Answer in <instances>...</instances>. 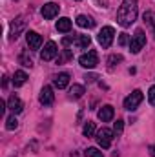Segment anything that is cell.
I'll list each match as a JSON object with an SVG mask.
<instances>
[{
  "instance_id": "6da1fadb",
  "label": "cell",
  "mask_w": 155,
  "mask_h": 157,
  "mask_svg": "<svg viewBox=\"0 0 155 157\" xmlns=\"http://www.w3.org/2000/svg\"><path fill=\"white\" fill-rule=\"evenodd\" d=\"M137 13H139V0H122L117 11V24L122 28H130L137 20Z\"/></svg>"
},
{
  "instance_id": "7a4b0ae2",
  "label": "cell",
  "mask_w": 155,
  "mask_h": 157,
  "mask_svg": "<svg viewBox=\"0 0 155 157\" xmlns=\"http://www.w3.org/2000/svg\"><path fill=\"white\" fill-rule=\"evenodd\" d=\"M142 99H144L142 91H141V90H135V91H131V93L124 99V108H126L128 112H135V110L139 108V104L142 102Z\"/></svg>"
},
{
  "instance_id": "3957f363",
  "label": "cell",
  "mask_w": 155,
  "mask_h": 157,
  "mask_svg": "<svg viewBox=\"0 0 155 157\" xmlns=\"http://www.w3.org/2000/svg\"><path fill=\"white\" fill-rule=\"evenodd\" d=\"M113 39H115V29H113L112 26H104V28L99 31V37H97L99 44H100L102 48H110L112 42H113Z\"/></svg>"
},
{
  "instance_id": "277c9868",
  "label": "cell",
  "mask_w": 155,
  "mask_h": 157,
  "mask_svg": "<svg viewBox=\"0 0 155 157\" xmlns=\"http://www.w3.org/2000/svg\"><path fill=\"white\" fill-rule=\"evenodd\" d=\"M78 64L82 66V68H86V70H93L97 64H99V55H97V51H88V53H84V55H80V59H78Z\"/></svg>"
},
{
  "instance_id": "5b68a950",
  "label": "cell",
  "mask_w": 155,
  "mask_h": 157,
  "mask_svg": "<svg viewBox=\"0 0 155 157\" xmlns=\"http://www.w3.org/2000/svg\"><path fill=\"white\" fill-rule=\"evenodd\" d=\"M144 44H146V35H144V31H142V29H137L135 35L130 40V49H131V53H139V51L144 48Z\"/></svg>"
},
{
  "instance_id": "8992f818",
  "label": "cell",
  "mask_w": 155,
  "mask_h": 157,
  "mask_svg": "<svg viewBox=\"0 0 155 157\" xmlns=\"http://www.w3.org/2000/svg\"><path fill=\"white\" fill-rule=\"evenodd\" d=\"M112 141H113V130H108V128H102L97 132V143L100 148H110L112 146Z\"/></svg>"
},
{
  "instance_id": "52a82bcc",
  "label": "cell",
  "mask_w": 155,
  "mask_h": 157,
  "mask_svg": "<svg viewBox=\"0 0 155 157\" xmlns=\"http://www.w3.org/2000/svg\"><path fill=\"white\" fill-rule=\"evenodd\" d=\"M57 53H59L57 44H55L53 40H49V42H46L44 49L40 51V59H42V60H53V59L57 57Z\"/></svg>"
},
{
  "instance_id": "ba28073f",
  "label": "cell",
  "mask_w": 155,
  "mask_h": 157,
  "mask_svg": "<svg viewBox=\"0 0 155 157\" xmlns=\"http://www.w3.org/2000/svg\"><path fill=\"white\" fill-rule=\"evenodd\" d=\"M40 13H42V17H44V18L51 20V18H55V17L59 15V4H55V2H47V4H44V6H42Z\"/></svg>"
},
{
  "instance_id": "9c48e42d",
  "label": "cell",
  "mask_w": 155,
  "mask_h": 157,
  "mask_svg": "<svg viewBox=\"0 0 155 157\" xmlns=\"http://www.w3.org/2000/svg\"><path fill=\"white\" fill-rule=\"evenodd\" d=\"M24 26H26L24 17H22V15H20V17H17V18H15V22L11 24V40H17V39H18V35L22 33Z\"/></svg>"
},
{
  "instance_id": "30bf717a",
  "label": "cell",
  "mask_w": 155,
  "mask_h": 157,
  "mask_svg": "<svg viewBox=\"0 0 155 157\" xmlns=\"http://www.w3.org/2000/svg\"><path fill=\"white\" fill-rule=\"evenodd\" d=\"M39 101H40V104H44V106H49V104H53V101H55V95H53V90H51L49 86H44V88L40 90Z\"/></svg>"
},
{
  "instance_id": "8fae6325",
  "label": "cell",
  "mask_w": 155,
  "mask_h": 157,
  "mask_svg": "<svg viewBox=\"0 0 155 157\" xmlns=\"http://www.w3.org/2000/svg\"><path fill=\"white\" fill-rule=\"evenodd\" d=\"M26 42H28L29 49H39L40 46H42V37L37 31H28L26 33Z\"/></svg>"
},
{
  "instance_id": "7c38bea8",
  "label": "cell",
  "mask_w": 155,
  "mask_h": 157,
  "mask_svg": "<svg viewBox=\"0 0 155 157\" xmlns=\"http://www.w3.org/2000/svg\"><path fill=\"white\" fill-rule=\"evenodd\" d=\"M115 115V110H113V106H110V104H106V106H102L100 110H99V119L102 121V122H110L112 119Z\"/></svg>"
},
{
  "instance_id": "4fadbf2b",
  "label": "cell",
  "mask_w": 155,
  "mask_h": 157,
  "mask_svg": "<svg viewBox=\"0 0 155 157\" xmlns=\"http://www.w3.org/2000/svg\"><path fill=\"white\" fill-rule=\"evenodd\" d=\"M7 108H9L13 113H20V112H22V108H24V104H22V101H20L17 95H11V97H9V101H7Z\"/></svg>"
},
{
  "instance_id": "5bb4252c",
  "label": "cell",
  "mask_w": 155,
  "mask_h": 157,
  "mask_svg": "<svg viewBox=\"0 0 155 157\" xmlns=\"http://www.w3.org/2000/svg\"><path fill=\"white\" fill-rule=\"evenodd\" d=\"M53 84H55V88H59V90L68 88V84H70V73H59L57 77L53 78Z\"/></svg>"
},
{
  "instance_id": "9a60e30c",
  "label": "cell",
  "mask_w": 155,
  "mask_h": 157,
  "mask_svg": "<svg viewBox=\"0 0 155 157\" xmlns=\"http://www.w3.org/2000/svg\"><path fill=\"white\" fill-rule=\"evenodd\" d=\"M70 29H71V20H70L68 17H62V18L57 20V31H60V33H68Z\"/></svg>"
},
{
  "instance_id": "2e32d148",
  "label": "cell",
  "mask_w": 155,
  "mask_h": 157,
  "mask_svg": "<svg viewBox=\"0 0 155 157\" xmlns=\"http://www.w3.org/2000/svg\"><path fill=\"white\" fill-rule=\"evenodd\" d=\"M77 24L80 26V28H93L95 26V20L93 18H89V17H86V15H78L77 17Z\"/></svg>"
},
{
  "instance_id": "e0dca14e",
  "label": "cell",
  "mask_w": 155,
  "mask_h": 157,
  "mask_svg": "<svg viewBox=\"0 0 155 157\" xmlns=\"http://www.w3.org/2000/svg\"><path fill=\"white\" fill-rule=\"evenodd\" d=\"M26 80H28L26 71H15V75H13V84L15 86H22V84H26Z\"/></svg>"
},
{
  "instance_id": "ac0fdd59",
  "label": "cell",
  "mask_w": 155,
  "mask_h": 157,
  "mask_svg": "<svg viewBox=\"0 0 155 157\" xmlns=\"http://www.w3.org/2000/svg\"><path fill=\"white\" fill-rule=\"evenodd\" d=\"M82 95H84V86L73 84V86L70 88V97H71V99H80Z\"/></svg>"
},
{
  "instance_id": "d6986e66",
  "label": "cell",
  "mask_w": 155,
  "mask_h": 157,
  "mask_svg": "<svg viewBox=\"0 0 155 157\" xmlns=\"http://www.w3.org/2000/svg\"><path fill=\"white\" fill-rule=\"evenodd\" d=\"M75 44H77L78 48L86 49V48H89V44H91V39H89V35H78L77 39H75Z\"/></svg>"
},
{
  "instance_id": "ffe728a7",
  "label": "cell",
  "mask_w": 155,
  "mask_h": 157,
  "mask_svg": "<svg viewBox=\"0 0 155 157\" xmlns=\"http://www.w3.org/2000/svg\"><path fill=\"white\" fill-rule=\"evenodd\" d=\"M82 133H84L86 137H91V135L95 133V122H91V121H88V122L84 124V128H82Z\"/></svg>"
},
{
  "instance_id": "44dd1931",
  "label": "cell",
  "mask_w": 155,
  "mask_h": 157,
  "mask_svg": "<svg viewBox=\"0 0 155 157\" xmlns=\"http://www.w3.org/2000/svg\"><path fill=\"white\" fill-rule=\"evenodd\" d=\"M17 126H18V121H17L15 115L7 117V121H6V128H7V130H17Z\"/></svg>"
},
{
  "instance_id": "7402d4cb",
  "label": "cell",
  "mask_w": 155,
  "mask_h": 157,
  "mask_svg": "<svg viewBox=\"0 0 155 157\" xmlns=\"http://www.w3.org/2000/svg\"><path fill=\"white\" fill-rule=\"evenodd\" d=\"M86 157H104V154L99 148H88L86 150Z\"/></svg>"
},
{
  "instance_id": "603a6c76",
  "label": "cell",
  "mask_w": 155,
  "mask_h": 157,
  "mask_svg": "<svg viewBox=\"0 0 155 157\" xmlns=\"http://www.w3.org/2000/svg\"><path fill=\"white\" fill-rule=\"evenodd\" d=\"M144 20L152 26L155 29V13H152V11H148V13H144Z\"/></svg>"
},
{
  "instance_id": "cb8c5ba5",
  "label": "cell",
  "mask_w": 155,
  "mask_h": 157,
  "mask_svg": "<svg viewBox=\"0 0 155 157\" xmlns=\"http://www.w3.org/2000/svg\"><path fill=\"white\" fill-rule=\"evenodd\" d=\"M122 128H124V121L119 119L115 124H113V133H115V135H120V133H122Z\"/></svg>"
},
{
  "instance_id": "d4e9b609",
  "label": "cell",
  "mask_w": 155,
  "mask_h": 157,
  "mask_svg": "<svg viewBox=\"0 0 155 157\" xmlns=\"http://www.w3.org/2000/svg\"><path fill=\"white\" fill-rule=\"evenodd\" d=\"M148 101H150L152 106H155V86H152V88L148 90Z\"/></svg>"
},
{
  "instance_id": "484cf974",
  "label": "cell",
  "mask_w": 155,
  "mask_h": 157,
  "mask_svg": "<svg viewBox=\"0 0 155 157\" xmlns=\"http://www.w3.org/2000/svg\"><path fill=\"white\" fill-rule=\"evenodd\" d=\"M108 62H110V66H115V62H122V57L120 55H112L108 59Z\"/></svg>"
},
{
  "instance_id": "4316f807",
  "label": "cell",
  "mask_w": 155,
  "mask_h": 157,
  "mask_svg": "<svg viewBox=\"0 0 155 157\" xmlns=\"http://www.w3.org/2000/svg\"><path fill=\"white\" fill-rule=\"evenodd\" d=\"M128 42H130V37H128L126 33H122V35H120V39H119V44H120V46H126Z\"/></svg>"
},
{
  "instance_id": "83f0119b",
  "label": "cell",
  "mask_w": 155,
  "mask_h": 157,
  "mask_svg": "<svg viewBox=\"0 0 155 157\" xmlns=\"http://www.w3.org/2000/svg\"><path fill=\"white\" fill-rule=\"evenodd\" d=\"M20 60H22V64H24V66H31V64H33V62H31V59H26V55H22V57H20Z\"/></svg>"
},
{
  "instance_id": "f1b7e54d",
  "label": "cell",
  "mask_w": 155,
  "mask_h": 157,
  "mask_svg": "<svg viewBox=\"0 0 155 157\" xmlns=\"http://www.w3.org/2000/svg\"><path fill=\"white\" fill-rule=\"evenodd\" d=\"M150 155L155 157V144H152V146H150Z\"/></svg>"
}]
</instances>
